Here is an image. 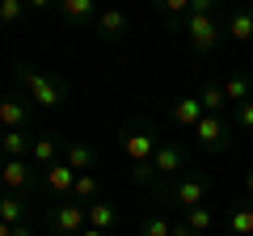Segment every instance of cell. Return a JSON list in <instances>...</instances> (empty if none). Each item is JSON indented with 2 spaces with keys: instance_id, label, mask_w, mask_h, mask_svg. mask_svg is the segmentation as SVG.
Segmentation results:
<instances>
[{
  "instance_id": "obj_1",
  "label": "cell",
  "mask_w": 253,
  "mask_h": 236,
  "mask_svg": "<svg viewBox=\"0 0 253 236\" xmlns=\"http://www.w3.org/2000/svg\"><path fill=\"white\" fill-rule=\"evenodd\" d=\"M207 198H211V182L203 177V173L186 169L177 182H173V202H177L181 215H186V211H194V207H207Z\"/></svg>"
},
{
  "instance_id": "obj_2",
  "label": "cell",
  "mask_w": 253,
  "mask_h": 236,
  "mask_svg": "<svg viewBox=\"0 0 253 236\" xmlns=\"http://www.w3.org/2000/svg\"><path fill=\"white\" fill-rule=\"evenodd\" d=\"M21 80H26V89H30V101H38L42 110H55V106H63V101H68V89H63L55 76H46V72L21 68Z\"/></svg>"
},
{
  "instance_id": "obj_3",
  "label": "cell",
  "mask_w": 253,
  "mask_h": 236,
  "mask_svg": "<svg viewBox=\"0 0 253 236\" xmlns=\"http://www.w3.org/2000/svg\"><path fill=\"white\" fill-rule=\"evenodd\" d=\"M156 148H161V135H156V127H126V135H123V152H126V160H131V169L135 164H152V156H156Z\"/></svg>"
},
{
  "instance_id": "obj_4",
  "label": "cell",
  "mask_w": 253,
  "mask_h": 236,
  "mask_svg": "<svg viewBox=\"0 0 253 236\" xmlns=\"http://www.w3.org/2000/svg\"><path fill=\"white\" fill-rule=\"evenodd\" d=\"M186 38H190V46L199 55H211L219 46V38H224V26L215 21V13H211V17H194V13H190L186 17Z\"/></svg>"
},
{
  "instance_id": "obj_5",
  "label": "cell",
  "mask_w": 253,
  "mask_h": 236,
  "mask_svg": "<svg viewBox=\"0 0 253 236\" xmlns=\"http://www.w3.org/2000/svg\"><path fill=\"white\" fill-rule=\"evenodd\" d=\"M51 228L55 232H63V236H81L84 228H89V211L81 207V202H55V211H51Z\"/></svg>"
},
{
  "instance_id": "obj_6",
  "label": "cell",
  "mask_w": 253,
  "mask_h": 236,
  "mask_svg": "<svg viewBox=\"0 0 253 236\" xmlns=\"http://www.w3.org/2000/svg\"><path fill=\"white\" fill-rule=\"evenodd\" d=\"M152 169H156V177H181L186 173V148L177 139H161V148L152 156Z\"/></svg>"
},
{
  "instance_id": "obj_7",
  "label": "cell",
  "mask_w": 253,
  "mask_h": 236,
  "mask_svg": "<svg viewBox=\"0 0 253 236\" xmlns=\"http://www.w3.org/2000/svg\"><path fill=\"white\" fill-rule=\"evenodd\" d=\"M194 144L207 152H224L228 148V122L219 114H203V122L194 127Z\"/></svg>"
},
{
  "instance_id": "obj_8",
  "label": "cell",
  "mask_w": 253,
  "mask_h": 236,
  "mask_svg": "<svg viewBox=\"0 0 253 236\" xmlns=\"http://www.w3.org/2000/svg\"><path fill=\"white\" fill-rule=\"evenodd\" d=\"M76 177H81V173H72L68 169V164H51V169H42V186H46V194H55V198H72V186H76Z\"/></svg>"
},
{
  "instance_id": "obj_9",
  "label": "cell",
  "mask_w": 253,
  "mask_h": 236,
  "mask_svg": "<svg viewBox=\"0 0 253 236\" xmlns=\"http://www.w3.org/2000/svg\"><path fill=\"white\" fill-rule=\"evenodd\" d=\"M30 182H34V169H30V160H4V164H0V186H4L9 194L26 190Z\"/></svg>"
},
{
  "instance_id": "obj_10",
  "label": "cell",
  "mask_w": 253,
  "mask_h": 236,
  "mask_svg": "<svg viewBox=\"0 0 253 236\" xmlns=\"http://www.w3.org/2000/svg\"><path fill=\"white\" fill-rule=\"evenodd\" d=\"M203 114H207V110H203V101H199V97H177V101L169 106V118L177 122V127H186V131L199 127Z\"/></svg>"
},
{
  "instance_id": "obj_11",
  "label": "cell",
  "mask_w": 253,
  "mask_h": 236,
  "mask_svg": "<svg viewBox=\"0 0 253 236\" xmlns=\"http://www.w3.org/2000/svg\"><path fill=\"white\" fill-rule=\"evenodd\" d=\"M0 127L4 131H26L30 127V110L21 106L17 97H4L0 101Z\"/></svg>"
},
{
  "instance_id": "obj_12",
  "label": "cell",
  "mask_w": 253,
  "mask_h": 236,
  "mask_svg": "<svg viewBox=\"0 0 253 236\" xmlns=\"http://www.w3.org/2000/svg\"><path fill=\"white\" fill-rule=\"evenodd\" d=\"M30 160H34L38 169L59 164V139H55V135H38L34 144H30Z\"/></svg>"
},
{
  "instance_id": "obj_13",
  "label": "cell",
  "mask_w": 253,
  "mask_h": 236,
  "mask_svg": "<svg viewBox=\"0 0 253 236\" xmlns=\"http://www.w3.org/2000/svg\"><path fill=\"white\" fill-rule=\"evenodd\" d=\"M224 97H228V106H245V101H253V80L245 72H232L224 80Z\"/></svg>"
},
{
  "instance_id": "obj_14",
  "label": "cell",
  "mask_w": 253,
  "mask_h": 236,
  "mask_svg": "<svg viewBox=\"0 0 253 236\" xmlns=\"http://www.w3.org/2000/svg\"><path fill=\"white\" fill-rule=\"evenodd\" d=\"M97 34L110 38V42L123 38V34H126V13H123V9H101V13H97Z\"/></svg>"
},
{
  "instance_id": "obj_15",
  "label": "cell",
  "mask_w": 253,
  "mask_h": 236,
  "mask_svg": "<svg viewBox=\"0 0 253 236\" xmlns=\"http://www.w3.org/2000/svg\"><path fill=\"white\" fill-rule=\"evenodd\" d=\"M97 4H93V0H63L59 4V17L63 21H76V26H81V21H97Z\"/></svg>"
},
{
  "instance_id": "obj_16",
  "label": "cell",
  "mask_w": 253,
  "mask_h": 236,
  "mask_svg": "<svg viewBox=\"0 0 253 236\" xmlns=\"http://www.w3.org/2000/svg\"><path fill=\"white\" fill-rule=\"evenodd\" d=\"M30 144H34V139H30L26 131H4L0 156H4V160H26V156H30Z\"/></svg>"
},
{
  "instance_id": "obj_17",
  "label": "cell",
  "mask_w": 253,
  "mask_h": 236,
  "mask_svg": "<svg viewBox=\"0 0 253 236\" xmlns=\"http://www.w3.org/2000/svg\"><path fill=\"white\" fill-rule=\"evenodd\" d=\"M224 34L232 38V42H253V13H232V17L224 21Z\"/></svg>"
},
{
  "instance_id": "obj_18",
  "label": "cell",
  "mask_w": 253,
  "mask_h": 236,
  "mask_svg": "<svg viewBox=\"0 0 253 236\" xmlns=\"http://www.w3.org/2000/svg\"><path fill=\"white\" fill-rule=\"evenodd\" d=\"M84 211H89V228H97V232H106V236H110V228L118 224V211L110 207V202H101V198H97V202H89Z\"/></svg>"
},
{
  "instance_id": "obj_19",
  "label": "cell",
  "mask_w": 253,
  "mask_h": 236,
  "mask_svg": "<svg viewBox=\"0 0 253 236\" xmlns=\"http://www.w3.org/2000/svg\"><path fill=\"white\" fill-rule=\"evenodd\" d=\"M101 194V182H97V173H81L72 186V202H81V207H89V202H97Z\"/></svg>"
},
{
  "instance_id": "obj_20",
  "label": "cell",
  "mask_w": 253,
  "mask_h": 236,
  "mask_svg": "<svg viewBox=\"0 0 253 236\" xmlns=\"http://www.w3.org/2000/svg\"><path fill=\"white\" fill-rule=\"evenodd\" d=\"M199 101H203V110H207V114H219V118H224V110H228L224 84H215V80H207V84L199 89Z\"/></svg>"
},
{
  "instance_id": "obj_21",
  "label": "cell",
  "mask_w": 253,
  "mask_h": 236,
  "mask_svg": "<svg viewBox=\"0 0 253 236\" xmlns=\"http://www.w3.org/2000/svg\"><path fill=\"white\" fill-rule=\"evenodd\" d=\"M93 160H97V152H93L89 144H72V148H68V156H63V164H68L72 173H89Z\"/></svg>"
},
{
  "instance_id": "obj_22",
  "label": "cell",
  "mask_w": 253,
  "mask_h": 236,
  "mask_svg": "<svg viewBox=\"0 0 253 236\" xmlns=\"http://www.w3.org/2000/svg\"><path fill=\"white\" fill-rule=\"evenodd\" d=\"M0 224H9V228L26 224V202L17 194H0Z\"/></svg>"
},
{
  "instance_id": "obj_23",
  "label": "cell",
  "mask_w": 253,
  "mask_h": 236,
  "mask_svg": "<svg viewBox=\"0 0 253 236\" xmlns=\"http://www.w3.org/2000/svg\"><path fill=\"white\" fill-rule=\"evenodd\" d=\"M181 224H186L194 236H203V232H211V224H215V219H211V207H194V211H186V215H181Z\"/></svg>"
},
{
  "instance_id": "obj_24",
  "label": "cell",
  "mask_w": 253,
  "mask_h": 236,
  "mask_svg": "<svg viewBox=\"0 0 253 236\" xmlns=\"http://www.w3.org/2000/svg\"><path fill=\"white\" fill-rule=\"evenodd\" d=\"M228 232L232 236H253V207H236L228 215Z\"/></svg>"
},
{
  "instance_id": "obj_25",
  "label": "cell",
  "mask_w": 253,
  "mask_h": 236,
  "mask_svg": "<svg viewBox=\"0 0 253 236\" xmlns=\"http://www.w3.org/2000/svg\"><path fill=\"white\" fill-rule=\"evenodd\" d=\"M139 236H173V219H165V215H148L144 224H139Z\"/></svg>"
},
{
  "instance_id": "obj_26",
  "label": "cell",
  "mask_w": 253,
  "mask_h": 236,
  "mask_svg": "<svg viewBox=\"0 0 253 236\" xmlns=\"http://www.w3.org/2000/svg\"><path fill=\"white\" fill-rule=\"evenodd\" d=\"M26 13H30V4H26V0H0V21H4V26L21 21Z\"/></svg>"
},
{
  "instance_id": "obj_27",
  "label": "cell",
  "mask_w": 253,
  "mask_h": 236,
  "mask_svg": "<svg viewBox=\"0 0 253 236\" xmlns=\"http://www.w3.org/2000/svg\"><path fill=\"white\" fill-rule=\"evenodd\" d=\"M236 127H241L245 135H253V101H245V106H236Z\"/></svg>"
},
{
  "instance_id": "obj_28",
  "label": "cell",
  "mask_w": 253,
  "mask_h": 236,
  "mask_svg": "<svg viewBox=\"0 0 253 236\" xmlns=\"http://www.w3.org/2000/svg\"><path fill=\"white\" fill-rule=\"evenodd\" d=\"M9 236H34V228H30V224H17V228H13Z\"/></svg>"
},
{
  "instance_id": "obj_29",
  "label": "cell",
  "mask_w": 253,
  "mask_h": 236,
  "mask_svg": "<svg viewBox=\"0 0 253 236\" xmlns=\"http://www.w3.org/2000/svg\"><path fill=\"white\" fill-rule=\"evenodd\" d=\"M245 194L253 198V169H245Z\"/></svg>"
},
{
  "instance_id": "obj_30",
  "label": "cell",
  "mask_w": 253,
  "mask_h": 236,
  "mask_svg": "<svg viewBox=\"0 0 253 236\" xmlns=\"http://www.w3.org/2000/svg\"><path fill=\"white\" fill-rule=\"evenodd\" d=\"M173 236H194V232H190L186 224H173Z\"/></svg>"
},
{
  "instance_id": "obj_31",
  "label": "cell",
  "mask_w": 253,
  "mask_h": 236,
  "mask_svg": "<svg viewBox=\"0 0 253 236\" xmlns=\"http://www.w3.org/2000/svg\"><path fill=\"white\" fill-rule=\"evenodd\" d=\"M81 236H106V232H97V228H84V232Z\"/></svg>"
},
{
  "instance_id": "obj_32",
  "label": "cell",
  "mask_w": 253,
  "mask_h": 236,
  "mask_svg": "<svg viewBox=\"0 0 253 236\" xmlns=\"http://www.w3.org/2000/svg\"><path fill=\"white\" fill-rule=\"evenodd\" d=\"M9 232H13V228H9V224H0V236H9Z\"/></svg>"
},
{
  "instance_id": "obj_33",
  "label": "cell",
  "mask_w": 253,
  "mask_h": 236,
  "mask_svg": "<svg viewBox=\"0 0 253 236\" xmlns=\"http://www.w3.org/2000/svg\"><path fill=\"white\" fill-rule=\"evenodd\" d=\"M0 144H4V127H0Z\"/></svg>"
},
{
  "instance_id": "obj_34",
  "label": "cell",
  "mask_w": 253,
  "mask_h": 236,
  "mask_svg": "<svg viewBox=\"0 0 253 236\" xmlns=\"http://www.w3.org/2000/svg\"><path fill=\"white\" fill-rule=\"evenodd\" d=\"M0 101H4V97H0Z\"/></svg>"
}]
</instances>
